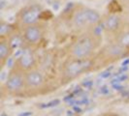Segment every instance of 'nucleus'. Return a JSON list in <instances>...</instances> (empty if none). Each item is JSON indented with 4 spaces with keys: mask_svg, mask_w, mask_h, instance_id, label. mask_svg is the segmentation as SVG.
I'll use <instances>...</instances> for the list:
<instances>
[{
    "mask_svg": "<svg viewBox=\"0 0 129 116\" xmlns=\"http://www.w3.org/2000/svg\"><path fill=\"white\" fill-rule=\"evenodd\" d=\"M12 47L9 44V41H2L0 44V59L2 62H4L7 58L9 57L10 53L12 52Z\"/></svg>",
    "mask_w": 129,
    "mask_h": 116,
    "instance_id": "10",
    "label": "nucleus"
},
{
    "mask_svg": "<svg viewBox=\"0 0 129 116\" xmlns=\"http://www.w3.org/2000/svg\"><path fill=\"white\" fill-rule=\"evenodd\" d=\"M45 84L44 75L36 69L25 73V89L29 90H38L41 89Z\"/></svg>",
    "mask_w": 129,
    "mask_h": 116,
    "instance_id": "7",
    "label": "nucleus"
},
{
    "mask_svg": "<svg viewBox=\"0 0 129 116\" xmlns=\"http://www.w3.org/2000/svg\"><path fill=\"white\" fill-rule=\"evenodd\" d=\"M11 26L9 25L8 23H5V22H1V25H0V34L1 36H5L8 33L11 31Z\"/></svg>",
    "mask_w": 129,
    "mask_h": 116,
    "instance_id": "14",
    "label": "nucleus"
},
{
    "mask_svg": "<svg viewBox=\"0 0 129 116\" xmlns=\"http://www.w3.org/2000/svg\"><path fill=\"white\" fill-rule=\"evenodd\" d=\"M125 51V48H123L120 45H118L117 43L111 45L107 47V53L112 56V57H119L123 54V52Z\"/></svg>",
    "mask_w": 129,
    "mask_h": 116,
    "instance_id": "11",
    "label": "nucleus"
},
{
    "mask_svg": "<svg viewBox=\"0 0 129 116\" xmlns=\"http://www.w3.org/2000/svg\"><path fill=\"white\" fill-rule=\"evenodd\" d=\"M124 1H127V2H129V0H124Z\"/></svg>",
    "mask_w": 129,
    "mask_h": 116,
    "instance_id": "15",
    "label": "nucleus"
},
{
    "mask_svg": "<svg viewBox=\"0 0 129 116\" xmlns=\"http://www.w3.org/2000/svg\"><path fill=\"white\" fill-rule=\"evenodd\" d=\"M41 13H42V7L39 4L28 5L21 11L19 19L21 23L26 26L34 25L37 22Z\"/></svg>",
    "mask_w": 129,
    "mask_h": 116,
    "instance_id": "5",
    "label": "nucleus"
},
{
    "mask_svg": "<svg viewBox=\"0 0 129 116\" xmlns=\"http://www.w3.org/2000/svg\"><path fill=\"white\" fill-rule=\"evenodd\" d=\"M100 15L95 10L89 8H83L78 10L73 17V24L78 28H84L96 25L100 22Z\"/></svg>",
    "mask_w": 129,
    "mask_h": 116,
    "instance_id": "3",
    "label": "nucleus"
},
{
    "mask_svg": "<svg viewBox=\"0 0 129 116\" xmlns=\"http://www.w3.org/2000/svg\"><path fill=\"white\" fill-rule=\"evenodd\" d=\"M35 63H36V59H35L33 50L28 46L23 47L19 57L18 58V61H17L18 66L17 67L19 68L21 71L26 73V72H29L34 69Z\"/></svg>",
    "mask_w": 129,
    "mask_h": 116,
    "instance_id": "6",
    "label": "nucleus"
},
{
    "mask_svg": "<svg viewBox=\"0 0 129 116\" xmlns=\"http://www.w3.org/2000/svg\"><path fill=\"white\" fill-rule=\"evenodd\" d=\"M117 44L121 45L123 48L128 49L129 48V30L123 31V32H121L118 35Z\"/></svg>",
    "mask_w": 129,
    "mask_h": 116,
    "instance_id": "12",
    "label": "nucleus"
},
{
    "mask_svg": "<svg viewBox=\"0 0 129 116\" xmlns=\"http://www.w3.org/2000/svg\"><path fill=\"white\" fill-rule=\"evenodd\" d=\"M5 88L11 95L20 94L25 89V73L18 67L13 69L7 77Z\"/></svg>",
    "mask_w": 129,
    "mask_h": 116,
    "instance_id": "2",
    "label": "nucleus"
},
{
    "mask_svg": "<svg viewBox=\"0 0 129 116\" xmlns=\"http://www.w3.org/2000/svg\"><path fill=\"white\" fill-rule=\"evenodd\" d=\"M103 28L108 32H115L120 25V19L116 15H109L102 21Z\"/></svg>",
    "mask_w": 129,
    "mask_h": 116,
    "instance_id": "9",
    "label": "nucleus"
},
{
    "mask_svg": "<svg viewBox=\"0 0 129 116\" xmlns=\"http://www.w3.org/2000/svg\"><path fill=\"white\" fill-rule=\"evenodd\" d=\"M23 40H24L23 37H20L19 35H13L8 41H9V44L11 45L12 49H15V48H19L22 45Z\"/></svg>",
    "mask_w": 129,
    "mask_h": 116,
    "instance_id": "13",
    "label": "nucleus"
},
{
    "mask_svg": "<svg viewBox=\"0 0 129 116\" xmlns=\"http://www.w3.org/2000/svg\"><path fill=\"white\" fill-rule=\"evenodd\" d=\"M94 48H95L94 39L88 35H84L80 37L71 45L70 55L72 59H80V60L89 59Z\"/></svg>",
    "mask_w": 129,
    "mask_h": 116,
    "instance_id": "1",
    "label": "nucleus"
},
{
    "mask_svg": "<svg viewBox=\"0 0 129 116\" xmlns=\"http://www.w3.org/2000/svg\"><path fill=\"white\" fill-rule=\"evenodd\" d=\"M90 66L91 62L89 59H84V60L71 59L65 65L63 76L67 80H71L87 71L90 68Z\"/></svg>",
    "mask_w": 129,
    "mask_h": 116,
    "instance_id": "4",
    "label": "nucleus"
},
{
    "mask_svg": "<svg viewBox=\"0 0 129 116\" xmlns=\"http://www.w3.org/2000/svg\"><path fill=\"white\" fill-rule=\"evenodd\" d=\"M22 37L29 44H37L38 42L41 41V39L43 37V31L41 29V27L38 25H29L26 26L23 31Z\"/></svg>",
    "mask_w": 129,
    "mask_h": 116,
    "instance_id": "8",
    "label": "nucleus"
}]
</instances>
